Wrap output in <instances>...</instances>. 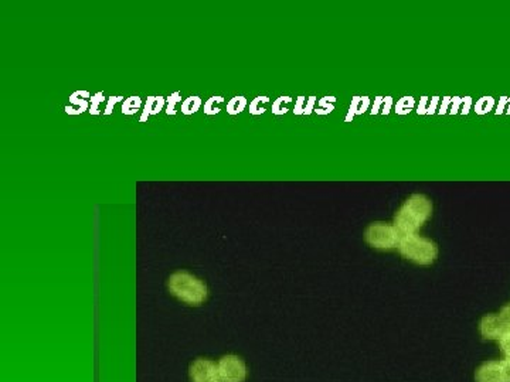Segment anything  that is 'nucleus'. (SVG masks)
I'll use <instances>...</instances> for the list:
<instances>
[{
  "mask_svg": "<svg viewBox=\"0 0 510 382\" xmlns=\"http://www.w3.org/2000/svg\"><path fill=\"white\" fill-rule=\"evenodd\" d=\"M439 96H432L431 98V102L428 104V109H426V115H434L435 112H438V105H439Z\"/></svg>",
  "mask_w": 510,
  "mask_h": 382,
  "instance_id": "nucleus-33",
  "label": "nucleus"
},
{
  "mask_svg": "<svg viewBox=\"0 0 510 382\" xmlns=\"http://www.w3.org/2000/svg\"><path fill=\"white\" fill-rule=\"evenodd\" d=\"M305 112V96H298L297 104H295V108H294V114L295 115H303Z\"/></svg>",
  "mask_w": 510,
  "mask_h": 382,
  "instance_id": "nucleus-35",
  "label": "nucleus"
},
{
  "mask_svg": "<svg viewBox=\"0 0 510 382\" xmlns=\"http://www.w3.org/2000/svg\"><path fill=\"white\" fill-rule=\"evenodd\" d=\"M165 102H166V99H165L163 96H156V102H155V106H153V112H152V115H158L160 111L163 109Z\"/></svg>",
  "mask_w": 510,
  "mask_h": 382,
  "instance_id": "nucleus-38",
  "label": "nucleus"
},
{
  "mask_svg": "<svg viewBox=\"0 0 510 382\" xmlns=\"http://www.w3.org/2000/svg\"><path fill=\"white\" fill-rule=\"evenodd\" d=\"M247 104H248V102H247L245 96H241V95L234 96L233 99H230V102L227 104V112H228V115L235 116V115L241 114V112H243V111L245 109Z\"/></svg>",
  "mask_w": 510,
  "mask_h": 382,
  "instance_id": "nucleus-11",
  "label": "nucleus"
},
{
  "mask_svg": "<svg viewBox=\"0 0 510 382\" xmlns=\"http://www.w3.org/2000/svg\"><path fill=\"white\" fill-rule=\"evenodd\" d=\"M426 109H428V96H421L420 104L417 106V114L418 115H426Z\"/></svg>",
  "mask_w": 510,
  "mask_h": 382,
  "instance_id": "nucleus-36",
  "label": "nucleus"
},
{
  "mask_svg": "<svg viewBox=\"0 0 510 382\" xmlns=\"http://www.w3.org/2000/svg\"><path fill=\"white\" fill-rule=\"evenodd\" d=\"M292 101V98L291 96H288V95H282V96H279L278 99H275V102L272 104V114L274 115H278V116H281V115H285L288 112V108L284 104H289Z\"/></svg>",
  "mask_w": 510,
  "mask_h": 382,
  "instance_id": "nucleus-18",
  "label": "nucleus"
},
{
  "mask_svg": "<svg viewBox=\"0 0 510 382\" xmlns=\"http://www.w3.org/2000/svg\"><path fill=\"white\" fill-rule=\"evenodd\" d=\"M499 318L502 324L505 326V329L510 330V305L503 306L499 313Z\"/></svg>",
  "mask_w": 510,
  "mask_h": 382,
  "instance_id": "nucleus-24",
  "label": "nucleus"
},
{
  "mask_svg": "<svg viewBox=\"0 0 510 382\" xmlns=\"http://www.w3.org/2000/svg\"><path fill=\"white\" fill-rule=\"evenodd\" d=\"M370 106V98L369 96H360L359 98V102H357V112L356 115H363Z\"/></svg>",
  "mask_w": 510,
  "mask_h": 382,
  "instance_id": "nucleus-26",
  "label": "nucleus"
},
{
  "mask_svg": "<svg viewBox=\"0 0 510 382\" xmlns=\"http://www.w3.org/2000/svg\"><path fill=\"white\" fill-rule=\"evenodd\" d=\"M432 215V201L424 194L410 195L394 217V227L401 235L417 233Z\"/></svg>",
  "mask_w": 510,
  "mask_h": 382,
  "instance_id": "nucleus-1",
  "label": "nucleus"
},
{
  "mask_svg": "<svg viewBox=\"0 0 510 382\" xmlns=\"http://www.w3.org/2000/svg\"><path fill=\"white\" fill-rule=\"evenodd\" d=\"M479 330H480V334L483 336V339L488 340H499L503 336V333L506 331L505 326L500 321L499 314L485 316L480 320Z\"/></svg>",
  "mask_w": 510,
  "mask_h": 382,
  "instance_id": "nucleus-7",
  "label": "nucleus"
},
{
  "mask_svg": "<svg viewBox=\"0 0 510 382\" xmlns=\"http://www.w3.org/2000/svg\"><path fill=\"white\" fill-rule=\"evenodd\" d=\"M168 287L173 296L190 306H200L206 302L209 295L207 285L202 279L186 270H177L170 275Z\"/></svg>",
  "mask_w": 510,
  "mask_h": 382,
  "instance_id": "nucleus-2",
  "label": "nucleus"
},
{
  "mask_svg": "<svg viewBox=\"0 0 510 382\" xmlns=\"http://www.w3.org/2000/svg\"><path fill=\"white\" fill-rule=\"evenodd\" d=\"M394 105V99L393 96H385L384 98V102H382V115H388L391 112Z\"/></svg>",
  "mask_w": 510,
  "mask_h": 382,
  "instance_id": "nucleus-32",
  "label": "nucleus"
},
{
  "mask_svg": "<svg viewBox=\"0 0 510 382\" xmlns=\"http://www.w3.org/2000/svg\"><path fill=\"white\" fill-rule=\"evenodd\" d=\"M478 382H503L502 367L499 361H488L483 362L476 371Z\"/></svg>",
  "mask_w": 510,
  "mask_h": 382,
  "instance_id": "nucleus-8",
  "label": "nucleus"
},
{
  "mask_svg": "<svg viewBox=\"0 0 510 382\" xmlns=\"http://www.w3.org/2000/svg\"><path fill=\"white\" fill-rule=\"evenodd\" d=\"M191 382H221L218 367L210 360L199 358L190 365Z\"/></svg>",
  "mask_w": 510,
  "mask_h": 382,
  "instance_id": "nucleus-6",
  "label": "nucleus"
},
{
  "mask_svg": "<svg viewBox=\"0 0 510 382\" xmlns=\"http://www.w3.org/2000/svg\"><path fill=\"white\" fill-rule=\"evenodd\" d=\"M493 106H495V98L490 95H486L482 96L478 102L475 104L473 108H475V112H476L478 115H486V114H489V112L493 109Z\"/></svg>",
  "mask_w": 510,
  "mask_h": 382,
  "instance_id": "nucleus-14",
  "label": "nucleus"
},
{
  "mask_svg": "<svg viewBox=\"0 0 510 382\" xmlns=\"http://www.w3.org/2000/svg\"><path fill=\"white\" fill-rule=\"evenodd\" d=\"M202 99H200V96H197V95H193V96H189L187 99H184L183 101V104H181V112L184 114V115H193V114H196L199 109H200V106H202Z\"/></svg>",
  "mask_w": 510,
  "mask_h": 382,
  "instance_id": "nucleus-10",
  "label": "nucleus"
},
{
  "mask_svg": "<svg viewBox=\"0 0 510 382\" xmlns=\"http://www.w3.org/2000/svg\"><path fill=\"white\" fill-rule=\"evenodd\" d=\"M461 108H462V98L461 96H454L452 101H451V108H449V112L451 115H457L461 112Z\"/></svg>",
  "mask_w": 510,
  "mask_h": 382,
  "instance_id": "nucleus-27",
  "label": "nucleus"
},
{
  "mask_svg": "<svg viewBox=\"0 0 510 382\" xmlns=\"http://www.w3.org/2000/svg\"><path fill=\"white\" fill-rule=\"evenodd\" d=\"M168 101V108H166V114L168 115H176V104H179V102H181V95H180V92L179 91H176V92H173L171 95L166 99Z\"/></svg>",
  "mask_w": 510,
  "mask_h": 382,
  "instance_id": "nucleus-20",
  "label": "nucleus"
},
{
  "mask_svg": "<svg viewBox=\"0 0 510 382\" xmlns=\"http://www.w3.org/2000/svg\"><path fill=\"white\" fill-rule=\"evenodd\" d=\"M359 98H360V96H353V98H351V104H350V106H349V111H347V114H346V117H344V120H346L347 123L353 122V119H354V116H356Z\"/></svg>",
  "mask_w": 510,
  "mask_h": 382,
  "instance_id": "nucleus-23",
  "label": "nucleus"
},
{
  "mask_svg": "<svg viewBox=\"0 0 510 382\" xmlns=\"http://www.w3.org/2000/svg\"><path fill=\"white\" fill-rule=\"evenodd\" d=\"M382 102H384V96H376V98H374V102H373L372 111H370V114H372V115H377V114H382Z\"/></svg>",
  "mask_w": 510,
  "mask_h": 382,
  "instance_id": "nucleus-31",
  "label": "nucleus"
},
{
  "mask_svg": "<svg viewBox=\"0 0 510 382\" xmlns=\"http://www.w3.org/2000/svg\"><path fill=\"white\" fill-rule=\"evenodd\" d=\"M364 238L367 244L372 245L377 249H393L398 246L401 233L394 227V224L387 223H373L370 224L366 231Z\"/></svg>",
  "mask_w": 510,
  "mask_h": 382,
  "instance_id": "nucleus-4",
  "label": "nucleus"
},
{
  "mask_svg": "<svg viewBox=\"0 0 510 382\" xmlns=\"http://www.w3.org/2000/svg\"><path fill=\"white\" fill-rule=\"evenodd\" d=\"M224 102V98L220 95H212L207 99V102L204 104V114L209 115V116H212V115H217L220 114V108L217 106V104H221Z\"/></svg>",
  "mask_w": 510,
  "mask_h": 382,
  "instance_id": "nucleus-16",
  "label": "nucleus"
},
{
  "mask_svg": "<svg viewBox=\"0 0 510 382\" xmlns=\"http://www.w3.org/2000/svg\"><path fill=\"white\" fill-rule=\"evenodd\" d=\"M499 345L506 358H510V330H506L499 339Z\"/></svg>",
  "mask_w": 510,
  "mask_h": 382,
  "instance_id": "nucleus-22",
  "label": "nucleus"
},
{
  "mask_svg": "<svg viewBox=\"0 0 510 382\" xmlns=\"http://www.w3.org/2000/svg\"><path fill=\"white\" fill-rule=\"evenodd\" d=\"M335 102H336V96H323V98L319 101V108L315 109V112H316L318 115H329L330 112L335 109V106H333Z\"/></svg>",
  "mask_w": 510,
  "mask_h": 382,
  "instance_id": "nucleus-15",
  "label": "nucleus"
},
{
  "mask_svg": "<svg viewBox=\"0 0 510 382\" xmlns=\"http://www.w3.org/2000/svg\"><path fill=\"white\" fill-rule=\"evenodd\" d=\"M397 248L405 259H410L418 265H431L438 258V246L435 242L418 233L401 235Z\"/></svg>",
  "mask_w": 510,
  "mask_h": 382,
  "instance_id": "nucleus-3",
  "label": "nucleus"
},
{
  "mask_svg": "<svg viewBox=\"0 0 510 382\" xmlns=\"http://www.w3.org/2000/svg\"><path fill=\"white\" fill-rule=\"evenodd\" d=\"M451 101H452V98H451V96H444V98H442L441 104H439V106H438V114H439V115H445V114L449 112V108H451Z\"/></svg>",
  "mask_w": 510,
  "mask_h": 382,
  "instance_id": "nucleus-29",
  "label": "nucleus"
},
{
  "mask_svg": "<svg viewBox=\"0 0 510 382\" xmlns=\"http://www.w3.org/2000/svg\"><path fill=\"white\" fill-rule=\"evenodd\" d=\"M221 382H243L247 377L244 361L237 355H225L217 364Z\"/></svg>",
  "mask_w": 510,
  "mask_h": 382,
  "instance_id": "nucleus-5",
  "label": "nucleus"
},
{
  "mask_svg": "<svg viewBox=\"0 0 510 382\" xmlns=\"http://www.w3.org/2000/svg\"><path fill=\"white\" fill-rule=\"evenodd\" d=\"M415 99L413 96H403L401 99H398V102L395 104L394 109L397 115H408L411 112V109L414 108Z\"/></svg>",
  "mask_w": 510,
  "mask_h": 382,
  "instance_id": "nucleus-13",
  "label": "nucleus"
},
{
  "mask_svg": "<svg viewBox=\"0 0 510 382\" xmlns=\"http://www.w3.org/2000/svg\"><path fill=\"white\" fill-rule=\"evenodd\" d=\"M86 99H91V94L85 89H78L70 95V102L75 106H65L64 112L67 115H81L85 111H89V104Z\"/></svg>",
  "mask_w": 510,
  "mask_h": 382,
  "instance_id": "nucleus-9",
  "label": "nucleus"
},
{
  "mask_svg": "<svg viewBox=\"0 0 510 382\" xmlns=\"http://www.w3.org/2000/svg\"><path fill=\"white\" fill-rule=\"evenodd\" d=\"M505 114L510 115V98H509V101H508V106H506V112H505Z\"/></svg>",
  "mask_w": 510,
  "mask_h": 382,
  "instance_id": "nucleus-39",
  "label": "nucleus"
},
{
  "mask_svg": "<svg viewBox=\"0 0 510 382\" xmlns=\"http://www.w3.org/2000/svg\"><path fill=\"white\" fill-rule=\"evenodd\" d=\"M142 106V99L138 95H132L127 98L122 104V114L124 115H135Z\"/></svg>",
  "mask_w": 510,
  "mask_h": 382,
  "instance_id": "nucleus-12",
  "label": "nucleus"
},
{
  "mask_svg": "<svg viewBox=\"0 0 510 382\" xmlns=\"http://www.w3.org/2000/svg\"><path fill=\"white\" fill-rule=\"evenodd\" d=\"M104 99H105L104 92H96L95 95L91 96V104H89V111L88 112L91 115H94V116L99 115V105L104 102Z\"/></svg>",
  "mask_w": 510,
  "mask_h": 382,
  "instance_id": "nucleus-19",
  "label": "nucleus"
},
{
  "mask_svg": "<svg viewBox=\"0 0 510 382\" xmlns=\"http://www.w3.org/2000/svg\"><path fill=\"white\" fill-rule=\"evenodd\" d=\"M472 106H473V99H472V96H465V98H462V108H461V115H468L469 112H470V109H472Z\"/></svg>",
  "mask_w": 510,
  "mask_h": 382,
  "instance_id": "nucleus-30",
  "label": "nucleus"
},
{
  "mask_svg": "<svg viewBox=\"0 0 510 382\" xmlns=\"http://www.w3.org/2000/svg\"><path fill=\"white\" fill-rule=\"evenodd\" d=\"M125 98L124 96H109L108 98V104H106V108H105V115H111L112 112H114V106L117 105L118 102H122Z\"/></svg>",
  "mask_w": 510,
  "mask_h": 382,
  "instance_id": "nucleus-25",
  "label": "nucleus"
},
{
  "mask_svg": "<svg viewBox=\"0 0 510 382\" xmlns=\"http://www.w3.org/2000/svg\"><path fill=\"white\" fill-rule=\"evenodd\" d=\"M315 105H316V96H309L308 102H306V105H305V112H303V115H310V114L315 111Z\"/></svg>",
  "mask_w": 510,
  "mask_h": 382,
  "instance_id": "nucleus-37",
  "label": "nucleus"
},
{
  "mask_svg": "<svg viewBox=\"0 0 510 382\" xmlns=\"http://www.w3.org/2000/svg\"><path fill=\"white\" fill-rule=\"evenodd\" d=\"M266 102H269V98H268V96H255L254 99H253V102L250 104V114H251V115H255V116L265 114V108L262 106V104H266Z\"/></svg>",
  "mask_w": 510,
  "mask_h": 382,
  "instance_id": "nucleus-17",
  "label": "nucleus"
},
{
  "mask_svg": "<svg viewBox=\"0 0 510 382\" xmlns=\"http://www.w3.org/2000/svg\"><path fill=\"white\" fill-rule=\"evenodd\" d=\"M155 102H156V96H148V101H146V104H145L143 112H142L140 119H139L142 123H146V122H148L149 116H150V115H152V112H153V106H155Z\"/></svg>",
  "mask_w": 510,
  "mask_h": 382,
  "instance_id": "nucleus-21",
  "label": "nucleus"
},
{
  "mask_svg": "<svg viewBox=\"0 0 510 382\" xmlns=\"http://www.w3.org/2000/svg\"><path fill=\"white\" fill-rule=\"evenodd\" d=\"M502 367V375H503V382H510V358H505L500 361Z\"/></svg>",
  "mask_w": 510,
  "mask_h": 382,
  "instance_id": "nucleus-28",
  "label": "nucleus"
},
{
  "mask_svg": "<svg viewBox=\"0 0 510 382\" xmlns=\"http://www.w3.org/2000/svg\"><path fill=\"white\" fill-rule=\"evenodd\" d=\"M508 101H509V96H500L499 102H498V106H496V111H495V114H496V115H502V114H505V112H506Z\"/></svg>",
  "mask_w": 510,
  "mask_h": 382,
  "instance_id": "nucleus-34",
  "label": "nucleus"
}]
</instances>
